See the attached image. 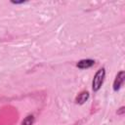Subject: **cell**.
I'll list each match as a JSON object with an SVG mask.
<instances>
[{
  "instance_id": "obj_1",
  "label": "cell",
  "mask_w": 125,
  "mask_h": 125,
  "mask_svg": "<svg viewBox=\"0 0 125 125\" xmlns=\"http://www.w3.org/2000/svg\"><path fill=\"white\" fill-rule=\"evenodd\" d=\"M104 76H105V70L104 67L100 68L96 72V74L93 78V82H92V88H93L94 92H97L101 89V87L104 83Z\"/></svg>"
},
{
  "instance_id": "obj_2",
  "label": "cell",
  "mask_w": 125,
  "mask_h": 125,
  "mask_svg": "<svg viewBox=\"0 0 125 125\" xmlns=\"http://www.w3.org/2000/svg\"><path fill=\"white\" fill-rule=\"evenodd\" d=\"M124 78H125V73L123 70L119 71L114 79V82H113V90L114 91H118L121 86L123 85V82H124Z\"/></svg>"
},
{
  "instance_id": "obj_3",
  "label": "cell",
  "mask_w": 125,
  "mask_h": 125,
  "mask_svg": "<svg viewBox=\"0 0 125 125\" xmlns=\"http://www.w3.org/2000/svg\"><path fill=\"white\" fill-rule=\"evenodd\" d=\"M95 64V61L94 60H90V59H87V60H81L77 62V67L81 68V69H85V68H89L91 66H93Z\"/></svg>"
},
{
  "instance_id": "obj_4",
  "label": "cell",
  "mask_w": 125,
  "mask_h": 125,
  "mask_svg": "<svg viewBox=\"0 0 125 125\" xmlns=\"http://www.w3.org/2000/svg\"><path fill=\"white\" fill-rule=\"evenodd\" d=\"M88 99H89V93H88L87 91H83V92L79 93L78 96L75 98V102H76V104H84Z\"/></svg>"
},
{
  "instance_id": "obj_5",
  "label": "cell",
  "mask_w": 125,
  "mask_h": 125,
  "mask_svg": "<svg viewBox=\"0 0 125 125\" xmlns=\"http://www.w3.org/2000/svg\"><path fill=\"white\" fill-rule=\"evenodd\" d=\"M33 123H34V116L33 115H28L22 120L21 125H33Z\"/></svg>"
},
{
  "instance_id": "obj_6",
  "label": "cell",
  "mask_w": 125,
  "mask_h": 125,
  "mask_svg": "<svg viewBox=\"0 0 125 125\" xmlns=\"http://www.w3.org/2000/svg\"><path fill=\"white\" fill-rule=\"evenodd\" d=\"M124 112H125V107H124V106H121V107L117 110V114H118V115H123Z\"/></svg>"
}]
</instances>
